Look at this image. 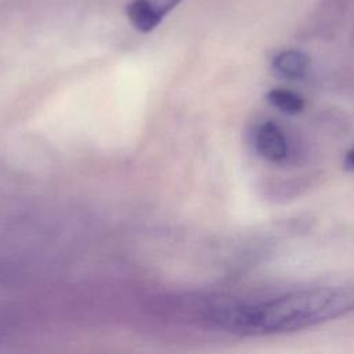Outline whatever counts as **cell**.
Wrapping results in <instances>:
<instances>
[{
    "instance_id": "cell-1",
    "label": "cell",
    "mask_w": 354,
    "mask_h": 354,
    "mask_svg": "<svg viewBox=\"0 0 354 354\" xmlns=\"http://www.w3.org/2000/svg\"><path fill=\"white\" fill-rule=\"evenodd\" d=\"M353 306L354 297L344 290L314 288L256 303L213 299L205 308V317L230 333L272 335L300 330L336 318Z\"/></svg>"
},
{
    "instance_id": "cell-2",
    "label": "cell",
    "mask_w": 354,
    "mask_h": 354,
    "mask_svg": "<svg viewBox=\"0 0 354 354\" xmlns=\"http://www.w3.org/2000/svg\"><path fill=\"white\" fill-rule=\"evenodd\" d=\"M183 0H130L126 17L131 26L142 33L156 29Z\"/></svg>"
},
{
    "instance_id": "cell-3",
    "label": "cell",
    "mask_w": 354,
    "mask_h": 354,
    "mask_svg": "<svg viewBox=\"0 0 354 354\" xmlns=\"http://www.w3.org/2000/svg\"><path fill=\"white\" fill-rule=\"evenodd\" d=\"M253 144L257 153L270 162L278 163L288 156V140L281 127L274 122H263L254 129Z\"/></svg>"
},
{
    "instance_id": "cell-4",
    "label": "cell",
    "mask_w": 354,
    "mask_h": 354,
    "mask_svg": "<svg viewBox=\"0 0 354 354\" xmlns=\"http://www.w3.org/2000/svg\"><path fill=\"white\" fill-rule=\"evenodd\" d=\"M308 57L299 50L279 51L272 59L274 71L285 79H301L308 69Z\"/></svg>"
},
{
    "instance_id": "cell-5",
    "label": "cell",
    "mask_w": 354,
    "mask_h": 354,
    "mask_svg": "<svg viewBox=\"0 0 354 354\" xmlns=\"http://www.w3.org/2000/svg\"><path fill=\"white\" fill-rule=\"evenodd\" d=\"M267 101L277 109L289 115H296L304 109V98L283 87L271 88L267 93Z\"/></svg>"
},
{
    "instance_id": "cell-6",
    "label": "cell",
    "mask_w": 354,
    "mask_h": 354,
    "mask_svg": "<svg viewBox=\"0 0 354 354\" xmlns=\"http://www.w3.org/2000/svg\"><path fill=\"white\" fill-rule=\"evenodd\" d=\"M344 167L347 170H354V147L346 153L344 158Z\"/></svg>"
}]
</instances>
